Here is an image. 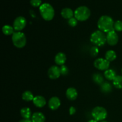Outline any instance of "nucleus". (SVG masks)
<instances>
[{
    "label": "nucleus",
    "instance_id": "c85d7f7f",
    "mask_svg": "<svg viewBox=\"0 0 122 122\" xmlns=\"http://www.w3.org/2000/svg\"><path fill=\"white\" fill-rule=\"evenodd\" d=\"M77 21L78 20L75 17H72L71 19H69L68 20V24L71 27H75L77 25Z\"/></svg>",
    "mask_w": 122,
    "mask_h": 122
},
{
    "label": "nucleus",
    "instance_id": "f3484780",
    "mask_svg": "<svg viewBox=\"0 0 122 122\" xmlns=\"http://www.w3.org/2000/svg\"><path fill=\"white\" fill-rule=\"evenodd\" d=\"M104 75L105 78L108 81H113L114 78L117 76L116 73L115 72V71L111 69H108L107 70H106L104 71Z\"/></svg>",
    "mask_w": 122,
    "mask_h": 122
},
{
    "label": "nucleus",
    "instance_id": "2f4dec72",
    "mask_svg": "<svg viewBox=\"0 0 122 122\" xmlns=\"http://www.w3.org/2000/svg\"><path fill=\"white\" fill-rule=\"evenodd\" d=\"M88 122H98L97 121V120H94V119H92V120H89V121H88Z\"/></svg>",
    "mask_w": 122,
    "mask_h": 122
},
{
    "label": "nucleus",
    "instance_id": "bb28decb",
    "mask_svg": "<svg viewBox=\"0 0 122 122\" xmlns=\"http://www.w3.org/2000/svg\"><path fill=\"white\" fill-rule=\"evenodd\" d=\"M60 71H61V74L63 76H66L69 73V69H68L67 67L65 65H63L60 67Z\"/></svg>",
    "mask_w": 122,
    "mask_h": 122
},
{
    "label": "nucleus",
    "instance_id": "f8f14e48",
    "mask_svg": "<svg viewBox=\"0 0 122 122\" xmlns=\"http://www.w3.org/2000/svg\"><path fill=\"white\" fill-rule=\"evenodd\" d=\"M32 101H33V104L38 108H42L46 104V101L45 98L41 95H37V96L35 97L34 99Z\"/></svg>",
    "mask_w": 122,
    "mask_h": 122
},
{
    "label": "nucleus",
    "instance_id": "473e14b6",
    "mask_svg": "<svg viewBox=\"0 0 122 122\" xmlns=\"http://www.w3.org/2000/svg\"><path fill=\"white\" fill-rule=\"evenodd\" d=\"M107 122V121H105V120H103V121H101V122Z\"/></svg>",
    "mask_w": 122,
    "mask_h": 122
},
{
    "label": "nucleus",
    "instance_id": "423d86ee",
    "mask_svg": "<svg viewBox=\"0 0 122 122\" xmlns=\"http://www.w3.org/2000/svg\"><path fill=\"white\" fill-rule=\"evenodd\" d=\"M91 115L94 120L97 122H101L107 118V112L104 107L97 106L93 108L91 112Z\"/></svg>",
    "mask_w": 122,
    "mask_h": 122
},
{
    "label": "nucleus",
    "instance_id": "1a4fd4ad",
    "mask_svg": "<svg viewBox=\"0 0 122 122\" xmlns=\"http://www.w3.org/2000/svg\"><path fill=\"white\" fill-rule=\"evenodd\" d=\"M61 75L60 68L57 66H52L48 70V76L51 79L55 80L59 78Z\"/></svg>",
    "mask_w": 122,
    "mask_h": 122
},
{
    "label": "nucleus",
    "instance_id": "dca6fc26",
    "mask_svg": "<svg viewBox=\"0 0 122 122\" xmlns=\"http://www.w3.org/2000/svg\"><path fill=\"white\" fill-rule=\"evenodd\" d=\"M61 15L64 19H70L73 17L74 12L71 8H64L61 11Z\"/></svg>",
    "mask_w": 122,
    "mask_h": 122
},
{
    "label": "nucleus",
    "instance_id": "4468645a",
    "mask_svg": "<svg viewBox=\"0 0 122 122\" xmlns=\"http://www.w3.org/2000/svg\"><path fill=\"white\" fill-rule=\"evenodd\" d=\"M66 95L67 98L69 100L74 101V100H76V98H77L78 93H77V90L75 88L71 87V88H69L67 89Z\"/></svg>",
    "mask_w": 122,
    "mask_h": 122
},
{
    "label": "nucleus",
    "instance_id": "6e6552de",
    "mask_svg": "<svg viewBox=\"0 0 122 122\" xmlns=\"http://www.w3.org/2000/svg\"><path fill=\"white\" fill-rule=\"evenodd\" d=\"M94 66L99 70H107L109 69L110 62L106 58H98L94 61Z\"/></svg>",
    "mask_w": 122,
    "mask_h": 122
},
{
    "label": "nucleus",
    "instance_id": "a211bd4d",
    "mask_svg": "<svg viewBox=\"0 0 122 122\" xmlns=\"http://www.w3.org/2000/svg\"><path fill=\"white\" fill-rule=\"evenodd\" d=\"M20 114L23 119H30L32 116L30 109L28 107H24L21 108L20 110Z\"/></svg>",
    "mask_w": 122,
    "mask_h": 122
},
{
    "label": "nucleus",
    "instance_id": "9b49d317",
    "mask_svg": "<svg viewBox=\"0 0 122 122\" xmlns=\"http://www.w3.org/2000/svg\"><path fill=\"white\" fill-rule=\"evenodd\" d=\"M48 107L52 110H56L60 107L61 105V101L59 98L57 97H52L48 101Z\"/></svg>",
    "mask_w": 122,
    "mask_h": 122
},
{
    "label": "nucleus",
    "instance_id": "20e7f679",
    "mask_svg": "<svg viewBox=\"0 0 122 122\" xmlns=\"http://www.w3.org/2000/svg\"><path fill=\"white\" fill-rule=\"evenodd\" d=\"M74 16L78 21H86L91 16V11L86 6H80L74 11Z\"/></svg>",
    "mask_w": 122,
    "mask_h": 122
},
{
    "label": "nucleus",
    "instance_id": "ddd939ff",
    "mask_svg": "<svg viewBox=\"0 0 122 122\" xmlns=\"http://www.w3.org/2000/svg\"><path fill=\"white\" fill-rule=\"evenodd\" d=\"M66 60V56L65 54L62 52H60L57 53L54 58L55 63L58 66H60L65 64Z\"/></svg>",
    "mask_w": 122,
    "mask_h": 122
},
{
    "label": "nucleus",
    "instance_id": "7c9ffc66",
    "mask_svg": "<svg viewBox=\"0 0 122 122\" xmlns=\"http://www.w3.org/2000/svg\"><path fill=\"white\" fill-rule=\"evenodd\" d=\"M19 122H32L31 119H23L22 120H20Z\"/></svg>",
    "mask_w": 122,
    "mask_h": 122
},
{
    "label": "nucleus",
    "instance_id": "412c9836",
    "mask_svg": "<svg viewBox=\"0 0 122 122\" xmlns=\"http://www.w3.org/2000/svg\"><path fill=\"white\" fill-rule=\"evenodd\" d=\"M2 33L5 35L9 36V35H13V33H14V27L12 26H10V25H6L2 27Z\"/></svg>",
    "mask_w": 122,
    "mask_h": 122
},
{
    "label": "nucleus",
    "instance_id": "a878e982",
    "mask_svg": "<svg viewBox=\"0 0 122 122\" xmlns=\"http://www.w3.org/2000/svg\"><path fill=\"white\" fill-rule=\"evenodd\" d=\"M99 53V49L98 46H94L90 49V55L92 57H95Z\"/></svg>",
    "mask_w": 122,
    "mask_h": 122
},
{
    "label": "nucleus",
    "instance_id": "c756f323",
    "mask_svg": "<svg viewBox=\"0 0 122 122\" xmlns=\"http://www.w3.org/2000/svg\"><path fill=\"white\" fill-rule=\"evenodd\" d=\"M76 112V110L75 107H73V106L70 107V109H69V113H70V115H73L74 114H75Z\"/></svg>",
    "mask_w": 122,
    "mask_h": 122
},
{
    "label": "nucleus",
    "instance_id": "f257e3e1",
    "mask_svg": "<svg viewBox=\"0 0 122 122\" xmlns=\"http://www.w3.org/2000/svg\"><path fill=\"white\" fill-rule=\"evenodd\" d=\"M114 22L113 19L109 15H102L99 19L97 23V26L99 30L104 33H108L114 30Z\"/></svg>",
    "mask_w": 122,
    "mask_h": 122
},
{
    "label": "nucleus",
    "instance_id": "aec40b11",
    "mask_svg": "<svg viewBox=\"0 0 122 122\" xmlns=\"http://www.w3.org/2000/svg\"><path fill=\"white\" fill-rule=\"evenodd\" d=\"M100 88H101V92H102L104 94H108L112 91V86L108 82H103L101 85Z\"/></svg>",
    "mask_w": 122,
    "mask_h": 122
},
{
    "label": "nucleus",
    "instance_id": "39448f33",
    "mask_svg": "<svg viewBox=\"0 0 122 122\" xmlns=\"http://www.w3.org/2000/svg\"><path fill=\"white\" fill-rule=\"evenodd\" d=\"M13 45L17 48H22L26 44V37L25 33L21 32H15L12 35Z\"/></svg>",
    "mask_w": 122,
    "mask_h": 122
},
{
    "label": "nucleus",
    "instance_id": "2eb2a0df",
    "mask_svg": "<svg viewBox=\"0 0 122 122\" xmlns=\"http://www.w3.org/2000/svg\"><path fill=\"white\" fill-rule=\"evenodd\" d=\"M31 120L32 122H45V116L42 113L36 112L32 114Z\"/></svg>",
    "mask_w": 122,
    "mask_h": 122
},
{
    "label": "nucleus",
    "instance_id": "b1692460",
    "mask_svg": "<svg viewBox=\"0 0 122 122\" xmlns=\"http://www.w3.org/2000/svg\"><path fill=\"white\" fill-rule=\"evenodd\" d=\"M113 84L117 89H122V76H117L113 81Z\"/></svg>",
    "mask_w": 122,
    "mask_h": 122
},
{
    "label": "nucleus",
    "instance_id": "cd10ccee",
    "mask_svg": "<svg viewBox=\"0 0 122 122\" xmlns=\"http://www.w3.org/2000/svg\"><path fill=\"white\" fill-rule=\"evenodd\" d=\"M30 3L31 5L33 7H39L42 4L41 0H30Z\"/></svg>",
    "mask_w": 122,
    "mask_h": 122
},
{
    "label": "nucleus",
    "instance_id": "7ed1b4c3",
    "mask_svg": "<svg viewBox=\"0 0 122 122\" xmlns=\"http://www.w3.org/2000/svg\"><path fill=\"white\" fill-rule=\"evenodd\" d=\"M90 41L97 46H102L107 42L106 35L104 32L98 30L95 31L91 35Z\"/></svg>",
    "mask_w": 122,
    "mask_h": 122
},
{
    "label": "nucleus",
    "instance_id": "f03ea898",
    "mask_svg": "<svg viewBox=\"0 0 122 122\" xmlns=\"http://www.w3.org/2000/svg\"><path fill=\"white\" fill-rule=\"evenodd\" d=\"M39 12L43 19L46 21H51L54 17V9L49 3H43L39 7Z\"/></svg>",
    "mask_w": 122,
    "mask_h": 122
},
{
    "label": "nucleus",
    "instance_id": "6ab92c4d",
    "mask_svg": "<svg viewBox=\"0 0 122 122\" xmlns=\"http://www.w3.org/2000/svg\"><path fill=\"white\" fill-rule=\"evenodd\" d=\"M117 58V54L113 50H108L105 54V58L109 62L113 61Z\"/></svg>",
    "mask_w": 122,
    "mask_h": 122
},
{
    "label": "nucleus",
    "instance_id": "4be33fe9",
    "mask_svg": "<svg viewBox=\"0 0 122 122\" xmlns=\"http://www.w3.org/2000/svg\"><path fill=\"white\" fill-rule=\"evenodd\" d=\"M92 80L95 83L101 85L104 82V77L102 75L98 73H94L92 76Z\"/></svg>",
    "mask_w": 122,
    "mask_h": 122
},
{
    "label": "nucleus",
    "instance_id": "0eeeda50",
    "mask_svg": "<svg viewBox=\"0 0 122 122\" xmlns=\"http://www.w3.org/2000/svg\"><path fill=\"white\" fill-rule=\"evenodd\" d=\"M27 21L26 19L23 16H19L16 17L13 22V26L14 30L16 32H20L26 26Z\"/></svg>",
    "mask_w": 122,
    "mask_h": 122
},
{
    "label": "nucleus",
    "instance_id": "72a5a7b5",
    "mask_svg": "<svg viewBox=\"0 0 122 122\" xmlns=\"http://www.w3.org/2000/svg\"></svg>",
    "mask_w": 122,
    "mask_h": 122
},
{
    "label": "nucleus",
    "instance_id": "9d476101",
    "mask_svg": "<svg viewBox=\"0 0 122 122\" xmlns=\"http://www.w3.org/2000/svg\"><path fill=\"white\" fill-rule=\"evenodd\" d=\"M107 42L111 46H114L117 44L119 41V36L115 30H112L107 33L106 35Z\"/></svg>",
    "mask_w": 122,
    "mask_h": 122
},
{
    "label": "nucleus",
    "instance_id": "393cba45",
    "mask_svg": "<svg viewBox=\"0 0 122 122\" xmlns=\"http://www.w3.org/2000/svg\"><path fill=\"white\" fill-rule=\"evenodd\" d=\"M114 30L117 32H122V21L117 20L114 24Z\"/></svg>",
    "mask_w": 122,
    "mask_h": 122
},
{
    "label": "nucleus",
    "instance_id": "5701e85b",
    "mask_svg": "<svg viewBox=\"0 0 122 122\" xmlns=\"http://www.w3.org/2000/svg\"><path fill=\"white\" fill-rule=\"evenodd\" d=\"M35 97L32 92L29 91H26L22 94V99L24 101H33Z\"/></svg>",
    "mask_w": 122,
    "mask_h": 122
}]
</instances>
